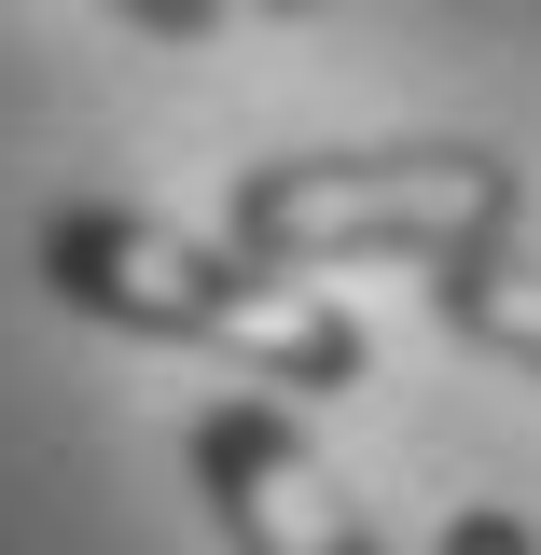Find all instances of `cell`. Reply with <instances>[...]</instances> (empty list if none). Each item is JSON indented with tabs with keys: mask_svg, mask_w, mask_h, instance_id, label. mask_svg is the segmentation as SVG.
Listing matches in <instances>:
<instances>
[{
	"mask_svg": "<svg viewBox=\"0 0 541 555\" xmlns=\"http://www.w3.org/2000/svg\"><path fill=\"white\" fill-rule=\"evenodd\" d=\"M42 292L112 320V334L208 347L250 389H361V320L334 292H306L292 264H250L236 236H181L153 208H112V195L42 208Z\"/></svg>",
	"mask_w": 541,
	"mask_h": 555,
	"instance_id": "cell-1",
	"label": "cell"
},
{
	"mask_svg": "<svg viewBox=\"0 0 541 555\" xmlns=\"http://www.w3.org/2000/svg\"><path fill=\"white\" fill-rule=\"evenodd\" d=\"M222 236L250 264H459L528 236V167L486 139H389V153H265L236 167Z\"/></svg>",
	"mask_w": 541,
	"mask_h": 555,
	"instance_id": "cell-2",
	"label": "cell"
},
{
	"mask_svg": "<svg viewBox=\"0 0 541 555\" xmlns=\"http://www.w3.org/2000/svg\"><path fill=\"white\" fill-rule=\"evenodd\" d=\"M181 459H195L208 528H222L236 555H375L361 500L320 473V444H306L278 403H250V389H236V403H195Z\"/></svg>",
	"mask_w": 541,
	"mask_h": 555,
	"instance_id": "cell-3",
	"label": "cell"
},
{
	"mask_svg": "<svg viewBox=\"0 0 541 555\" xmlns=\"http://www.w3.org/2000/svg\"><path fill=\"white\" fill-rule=\"evenodd\" d=\"M430 306H445V334H473L486 361L541 375V250H528V236H500V250H459V264H430Z\"/></svg>",
	"mask_w": 541,
	"mask_h": 555,
	"instance_id": "cell-4",
	"label": "cell"
},
{
	"mask_svg": "<svg viewBox=\"0 0 541 555\" xmlns=\"http://www.w3.org/2000/svg\"><path fill=\"white\" fill-rule=\"evenodd\" d=\"M445 555H541V528L514 500H473V514H445Z\"/></svg>",
	"mask_w": 541,
	"mask_h": 555,
	"instance_id": "cell-5",
	"label": "cell"
},
{
	"mask_svg": "<svg viewBox=\"0 0 541 555\" xmlns=\"http://www.w3.org/2000/svg\"><path fill=\"white\" fill-rule=\"evenodd\" d=\"M112 14H126L139 42H208V28H222L236 0H112Z\"/></svg>",
	"mask_w": 541,
	"mask_h": 555,
	"instance_id": "cell-6",
	"label": "cell"
},
{
	"mask_svg": "<svg viewBox=\"0 0 541 555\" xmlns=\"http://www.w3.org/2000/svg\"><path fill=\"white\" fill-rule=\"evenodd\" d=\"M265 14H306V0H265Z\"/></svg>",
	"mask_w": 541,
	"mask_h": 555,
	"instance_id": "cell-7",
	"label": "cell"
}]
</instances>
